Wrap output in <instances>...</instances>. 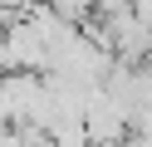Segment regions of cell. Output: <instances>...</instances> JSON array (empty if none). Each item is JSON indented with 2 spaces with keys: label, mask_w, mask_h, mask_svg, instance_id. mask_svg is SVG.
Segmentation results:
<instances>
[{
  "label": "cell",
  "mask_w": 152,
  "mask_h": 147,
  "mask_svg": "<svg viewBox=\"0 0 152 147\" xmlns=\"http://www.w3.org/2000/svg\"><path fill=\"white\" fill-rule=\"evenodd\" d=\"M44 5H49V10H59L64 20H74V25H79V20H88L93 10L103 5V0H44Z\"/></svg>",
  "instance_id": "1"
}]
</instances>
